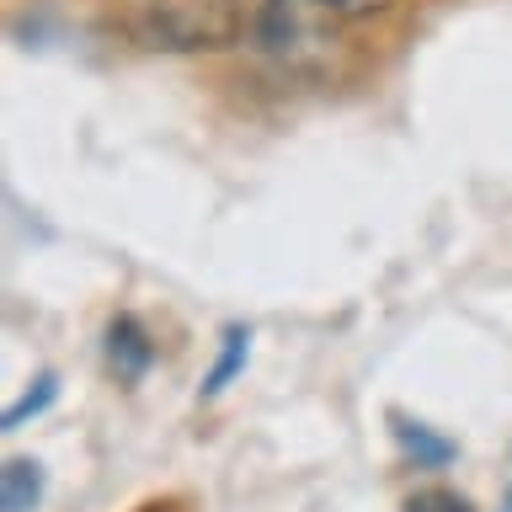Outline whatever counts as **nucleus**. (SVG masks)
<instances>
[{
  "instance_id": "nucleus-1",
  "label": "nucleus",
  "mask_w": 512,
  "mask_h": 512,
  "mask_svg": "<svg viewBox=\"0 0 512 512\" xmlns=\"http://www.w3.org/2000/svg\"><path fill=\"white\" fill-rule=\"evenodd\" d=\"M331 16L320 0H240V38L283 75H315L331 54Z\"/></svg>"
},
{
  "instance_id": "nucleus-2",
  "label": "nucleus",
  "mask_w": 512,
  "mask_h": 512,
  "mask_svg": "<svg viewBox=\"0 0 512 512\" xmlns=\"http://www.w3.org/2000/svg\"><path fill=\"white\" fill-rule=\"evenodd\" d=\"M128 38L155 54H214L240 38V0H118Z\"/></svg>"
},
{
  "instance_id": "nucleus-3",
  "label": "nucleus",
  "mask_w": 512,
  "mask_h": 512,
  "mask_svg": "<svg viewBox=\"0 0 512 512\" xmlns=\"http://www.w3.org/2000/svg\"><path fill=\"white\" fill-rule=\"evenodd\" d=\"M107 363H112V374H118L123 384L144 379V368L155 363V342L144 336V326L134 315H118L107 326Z\"/></svg>"
},
{
  "instance_id": "nucleus-4",
  "label": "nucleus",
  "mask_w": 512,
  "mask_h": 512,
  "mask_svg": "<svg viewBox=\"0 0 512 512\" xmlns=\"http://www.w3.org/2000/svg\"><path fill=\"white\" fill-rule=\"evenodd\" d=\"M43 502V464L38 459H11L6 486H0V507L6 512H32Z\"/></svg>"
},
{
  "instance_id": "nucleus-5",
  "label": "nucleus",
  "mask_w": 512,
  "mask_h": 512,
  "mask_svg": "<svg viewBox=\"0 0 512 512\" xmlns=\"http://www.w3.org/2000/svg\"><path fill=\"white\" fill-rule=\"evenodd\" d=\"M246 347H251V331H246V326H230V331H224V352H219V363L208 368L203 395H219L224 384H230L240 368H246Z\"/></svg>"
},
{
  "instance_id": "nucleus-6",
  "label": "nucleus",
  "mask_w": 512,
  "mask_h": 512,
  "mask_svg": "<svg viewBox=\"0 0 512 512\" xmlns=\"http://www.w3.org/2000/svg\"><path fill=\"white\" fill-rule=\"evenodd\" d=\"M54 395H59V379H54V374H38V379H32V390L6 406V432H16L27 416H43L48 406H54Z\"/></svg>"
},
{
  "instance_id": "nucleus-7",
  "label": "nucleus",
  "mask_w": 512,
  "mask_h": 512,
  "mask_svg": "<svg viewBox=\"0 0 512 512\" xmlns=\"http://www.w3.org/2000/svg\"><path fill=\"white\" fill-rule=\"evenodd\" d=\"M395 438L411 448L422 464H448L454 459V443H443V438H432V432L422 427V422H395Z\"/></svg>"
},
{
  "instance_id": "nucleus-8",
  "label": "nucleus",
  "mask_w": 512,
  "mask_h": 512,
  "mask_svg": "<svg viewBox=\"0 0 512 512\" xmlns=\"http://www.w3.org/2000/svg\"><path fill=\"white\" fill-rule=\"evenodd\" d=\"M406 512H475V507L448 486H422V491L406 496Z\"/></svg>"
},
{
  "instance_id": "nucleus-9",
  "label": "nucleus",
  "mask_w": 512,
  "mask_h": 512,
  "mask_svg": "<svg viewBox=\"0 0 512 512\" xmlns=\"http://www.w3.org/2000/svg\"><path fill=\"white\" fill-rule=\"evenodd\" d=\"M331 16H342V22H358V16H374V11H384L390 0H320Z\"/></svg>"
},
{
  "instance_id": "nucleus-10",
  "label": "nucleus",
  "mask_w": 512,
  "mask_h": 512,
  "mask_svg": "<svg viewBox=\"0 0 512 512\" xmlns=\"http://www.w3.org/2000/svg\"><path fill=\"white\" fill-rule=\"evenodd\" d=\"M507 512H512V502H507Z\"/></svg>"
}]
</instances>
